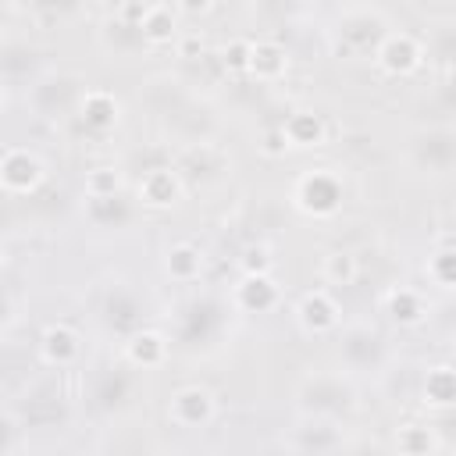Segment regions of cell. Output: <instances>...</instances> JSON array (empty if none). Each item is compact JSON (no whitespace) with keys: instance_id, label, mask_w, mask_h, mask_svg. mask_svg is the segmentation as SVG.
<instances>
[{"instance_id":"cell-13","label":"cell","mask_w":456,"mask_h":456,"mask_svg":"<svg viewBox=\"0 0 456 456\" xmlns=\"http://www.w3.org/2000/svg\"><path fill=\"white\" fill-rule=\"evenodd\" d=\"M395 449H399V456H435L438 452V435L428 424L406 420L395 431Z\"/></svg>"},{"instance_id":"cell-2","label":"cell","mask_w":456,"mask_h":456,"mask_svg":"<svg viewBox=\"0 0 456 456\" xmlns=\"http://www.w3.org/2000/svg\"><path fill=\"white\" fill-rule=\"evenodd\" d=\"M46 178V167L43 160L28 150V146H11L0 160V182L11 196H25V192H36Z\"/></svg>"},{"instance_id":"cell-12","label":"cell","mask_w":456,"mask_h":456,"mask_svg":"<svg viewBox=\"0 0 456 456\" xmlns=\"http://www.w3.org/2000/svg\"><path fill=\"white\" fill-rule=\"evenodd\" d=\"M285 68H289V57L278 43H271V39L249 43V75H256L260 82H274L285 75Z\"/></svg>"},{"instance_id":"cell-3","label":"cell","mask_w":456,"mask_h":456,"mask_svg":"<svg viewBox=\"0 0 456 456\" xmlns=\"http://www.w3.org/2000/svg\"><path fill=\"white\" fill-rule=\"evenodd\" d=\"M217 413V399L207 385H182L167 399V417L178 428H207Z\"/></svg>"},{"instance_id":"cell-20","label":"cell","mask_w":456,"mask_h":456,"mask_svg":"<svg viewBox=\"0 0 456 456\" xmlns=\"http://www.w3.org/2000/svg\"><path fill=\"white\" fill-rule=\"evenodd\" d=\"M86 214L93 224L100 228H110V224H125L132 217L128 203L121 196H100V200H86Z\"/></svg>"},{"instance_id":"cell-25","label":"cell","mask_w":456,"mask_h":456,"mask_svg":"<svg viewBox=\"0 0 456 456\" xmlns=\"http://www.w3.org/2000/svg\"><path fill=\"white\" fill-rule=\"evenodd\" d=\"M224 64L249 71V43H232V46H224Z\"/></svg>"},{"instance_id":"cell-11","label":"cell","mask_w":456,"mask_h":456,"mask_svg":"<svg viewBox=\"0 0 456 456\" xmlns=\"http://www.w3.org/2000/svg\"><path fill=\"white\" fill-rule=\"evenodd\" d=\"M306 395H314V399H306V406L314 413H335V410L353 406V392L342 385V378H314L306 385Z\"/></svg>"},{"instance_id":"cell-17","label":"cell","mask_w":456,"mask_h":456,"mask_svg":"<svg viewBox=\"0 0 456 456\" xmlns=\"http://www.w3.org/2000/svg\"><path fill=\"white\" fill-rule=\"evenodd\" d=\"M388 314L395 324H420L428 317V303L417 289H395L388 296Z\"/></svg>"},{"instance_id":"cell-4","label":"cell","mask_w":456,"mask_h":456,"mask_svg":"<svg viewBox=\"0 0 456 456\" xmlns=\"http://www.w3.org/2000/svg\"><path fill=\"white\" fill-rule=\"evenodd\" d=\"M413 160L431 171V175H445L456 171V128H428L413 139Z\"/></svg>"},{"instance_id":"cell-10","label":"cell","mask_w":456,"mask_h":456,"mask_svg":"<svg viewBox=\"0 0 456 456\" xmlns=\"http://www.w3.org/2000/svg\"><path fill=\"white\" fill-rule=\"evenodd\" d=\"M235 303L249 314H264L278 303V285L267 278V274H246L239 285H235Z\"/></svg>"},{"instance_id":"cell-19","label":"cell","mask_w":456,"mask_h":456,"mask_svg":"<svg viewBox=\"0 0 456 456\" xmlns=\"http://www.w3.org/2000/svg\"><path fill=\"white\" fill-rule=\"evenodd\" d=\"M424 399L431 406H456V370L452 367H431L424 378Z\"/></svg>"},{"instance_id":"cell-6","label":"cell","mask_w":456,"mask_h":456,"mask_svg":"<svg viewBox=\"0 0 456 456\" xmlns=\"http://www.w3.org/2000/svg\"><path fill=\"white\" fill-rule=\"evenodd\" d=\"M39 353L50 367H71L82 356V335L71 324H46L39 338Z\"/></svg>"},{"instance_id":"cell-21","label":"cell","mask_w":456,"mask_h":456,"mask_svg":"<svg viewBox=\"0 0 456 456\" xmlns=\"http://www.w3.org/2000/svg\"><path fill=\"white\" fill-rule=\"evenodd\" d=\"M103 43L114 46V53H135V50L150 46L146 36H142V28H139V25H128V21H121V18H114V21L103 28Z\"/></svg>"},{"instance_id":"cell-15","label":"cell","mask_w":456,"mask_h":456,"mask_svg":"<svg viewBox=\"0 0 456 456\" xmlns=\"http://www.w3.org/2000/svg\"><path fill=\"white\" fill-rule=\"evenodd\" d=\"M281 132H285V142L289 146H317V142H324V121L317 114H310V110L292 114L281 125Z\"/></svg>"},{"instance_id":"cell-24","label":"cell","mask_w":456,"mask_h":456,"mask_svg":"<svg viewBox=\"0 0 456 456\" xmlns=\"http://www.w3.org/2000/svg\"><path fill=\"white\" fill-rule=\"evenodd\" d=\"M428 274H431V281L452 289L456 285V249H435L428 260Z\"/></svg>"},{"instance_id":"cell-23","label":"cell","mask_w":456,"mask_h":456,"mask_svg":"<svg viewBox=\"0 0 456 456\" xmlns=\"http://www.w3.org/2000/svg\"><path fill=\"white\" fill-rule=\"evenodd\" d=\"M118 171L114 167H96L86 175V200H100V196H118Z\"/></svg>"},{"instance_id":"cell-8","label":"cell","mask_w":456,"mask_h":456,"mask_svg":"<svg viewBox=\"0 0 456 456\" xmlns=\"http://www.w3.org/2000/svg\"><path fill=\"white\" fill-rule=\"evenodd\" d=\"M78 118H82V125H86L89 132L103 135V132H110V128L118 125V118H121V107H118V100H114L107 89H89V93L82 96Z\"/></svg>"},{"instance_id":"cell-9","label":"cell","mask_w":456,"mask_h":456,"mask_svg":"<svg viewBox=\"0 0 456 456\" xmlns=\"http://www.w3.org/2000/svg\"><path fill=\"white\" fill-rule=\"evenodd\" d=\"M182 196V175L171 167H153L139 182V200L150 207H171Z\"/></svg>"},{"instance_id":"cell-1","label":"cell","mask_w":456,"mask_h":456,"mask_svg":"<svg viewBox=\"0 0 456 456\" xmlns=\"http://www.w3.org/2000/svg\"><path fill=\"white\" fill-rule=\"evenodd\" d=\"M292 200H296V207H299L303 214H310V217H331V214H338V207H342V178H338L335 171H328V167L306 171V175L296 182Z\"/></svg>"},{"instance_id":"cell-18","label":"cell","mask_w":456,"mask_h":456,"mask_svg":"<svg viewBox=\"0 0 456 456\" xmlns=\"http://www.w3.org/2000/svg\"><path fill=\"white\" fill-rule=\"evenodd\" d=\"M175 28H178V11L175 7H167V4H153V7H146V18H142V36H146V43H167L171 36H175Z\"/></svg>"},{"instance_id":"cell-5","label":"cell","mask_w":456,"mask_h":456,"mask_svg":"<svg viewBox=\"0 0 456 456\" xmlns=\"http://www.w3.org/2000/svg\"><path fill=\"white\" fill-rule=\"evenodd\" d=\"M420 57H424V50H420L417 36H410V32H385V39L374 50V61L388 75H410V71H417Z\"/></svg>"},{"instance_id":"cell-26","label":"cell","mask_w":456,"mask_h":456,"mask_svg":"<svg viewBox=\"0 0 456 456\" xmlns=\"http://www.w3.org/2000/svg\"><path fill=\"white\" fill-rule=\"evenodd\" d=\"M445 82H449V86H452V89H456V61H452V64H449V68H445Z\"/></svg>"},{"instance_id":"cell-16","label":"cell","mask_w":456,"mask_h":456,"mask_svg":"<svg viewBox=\"0 0 456 456\" xmlns=\"http://www.w3.org/2000/svg\"><path fill=\"white\" fill-rule=\"evenodd\" d=\"M164 271H167L175 281H192V278L203 271V256H200L196 246L178 242V246L167 249V256H164Z\"/></svg>"},{"instance_id":"cell-7","label":"cell","mask_w":456,"mask_h":456,"mask_svg":"<svg viewBox=\"0 0 456 456\" xmlns=\"http://www.w3.org/2000/svg\"><path fill=\"white\" fill-rule=\"evenodd\" d=\"M296 317H299L303 331L324 335V331H331V328L338 324V306H335V299H331L324 289H314V292H306V296L299 299Z\"/></svg>"},{"instance_id":"cell-14","label":"cell","mask_w":456,"mask_h":456,"mask_svg":"<svg viewBox=\"0 0 456 456\" xmlns=\"http://www.w3.org/2000/svg\"><path fill=\"white\" fill-rule=\"evenodd\" d=\"M125 356H128V363H135V367H160L164 356H167V342H164V335H157V331H135V335L125 342Z\"/></svg>"},{"instance_id":"cell-22","label":"cell","mask_w":456,"mask_h":456,"mask_svg":"<svg viewBox=\"0 0 456 456\" xmlns=\"http://www.w3.org/2000/svg\"><path fill=\"white\" fill-rule=\"evenodd\" d=\"M356 274H360V264H356V256H353L349 249H335V253H328L324 264H321V278H324L328 285H353Z\"/></svg>"},{"instance_id":"cell-27","label":"cell","mask_w":456,"mask_h":456,"mask_svg":"<svg viewBox=\"0 0 456 456\" xmlns=\"http://www.w3.org/2000/svg\"><path fill=\"white\" fill-rule=\"evenodd\" d=\"M331 456H346V452H338V449H335V452H331Z\"/></svg>"}]
</instances>
